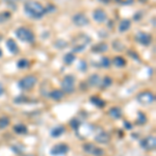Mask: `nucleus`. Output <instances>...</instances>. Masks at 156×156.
Segmentation results:
<instances>
[{"instance_id": "31", "label": "nucleus", "mask_w": 156, "mask_h": 156, "mask_svg": "<svg viewBox=\"0 0 156 156\" xmlns=\"http://www.w3.org/2000/svg\"><path fill=\"white\" fill-rule=\"evenodd\" d=\"M112 65V60H110L109 57L107 56H102V58L100 59V66L102 68H108Z\"/></svg>"}, {"instance_id": "42", "label": "nucleus", "mask_w": 156, "mask_h": 156, "mask_svg": "<svg viewBox=\"0 0 156 156\" xmlns=\"http://www.w3.org/2000/svg\"><path fill=\"white\" fill-rule=\"evenodd\" d=\"M99 1H101L102 3H104V4H108V3H109L110 0H99Z\"/></svg>"}, {"instance_id": "15", "label": "nucleus", "mask_w": 156, "mask_h": 156, "mask_svg": "<svg viewBox=\"0 0 156 156\" xmlns=\"http://www.w3.org/2000/svg\"><path fill=\"white\" fill-rule=\"evenodd\" d=\"M48 95L52 100H54V101H60V100H62L65 98V93L62 92V90H58V89L52 90L51 92H49Z\"/></svg>"}, {"instance_id": "28", "label": "nucleus", "mask_w": 156, "mask_h": 156, "mask_svg": "<svg viewBox=\"0 0 156 156\" xmlns=\"http://www.w3.org/2000/svg\"><path fill=\"white\" fill-rule=\"evenodd\" d=\"M112 78L110 77V76H105L104 78H103V79L101 80V87H104V89H107V87H109L110 85L112 84Z\"/></svg>"}, {"instance_id": "5", "label": "nucleus", "mask_w": 156, "mask_h": 156, "mask_svg": "<svg viewBox=\"0 0 156 156\" xmlns=\"http://www.w3.org/2000/svg\"><path fill=\"white\" fill-rule=\"evenodd\" d=\"M62 90L65 95H71L75 92V77L73 75H66L60 82Z\"/></svg>"}, {"instance_id": "17", "label": "nucleus", "mask_w": 156, "mask_h": 156, "mask_svg": "<svg viewBox=\"0 0 156 156\" xmlns=\"http://www.w3.org/2000/svg\"><path fill=\"white\" fill-rule=\"evenodd\" d=\"M108 50V45L106 43H99V44H96L92 47V51L96 54L99 53H104Z\"/></svg>"}, {"instance_id": "21", "label": "nucleus", "mask_w": 156, "mask_h": 156, "mask_svg": "<svg viewBox=\"0 0 156 156\" xmlns=\"http://www.w3.org/2000/svg\"><path fill=\"white\" fill-rule=\"evenodd\" d=\"M75 59H76V55L73 53V52H69V53L65 54L64 58H62V62H64L65 65H67V66H71L73 62H75Z\"/></svg>"}, {"instance_id": "32", "label": "nucleus", "mask_w": 156, "mask_h": 156, "mask_svg": "<svg viewBox=\"0 0 156 156\" xmlns=\"http://www.w3.org/2000/svg\"><path fill=\"white\" fill-rule=\"evenodd\" d=\"M9 125V117L0 118V129H5Z\"/></svg>"}, {"instance_id": "11", "label": "nucleus", "mask_w": 156, "mask_h": 156, "mask_svg": "<svg viewBox=\"0 0 156 156\" xmlns=\"http://www.w3.org/2000/svg\"><path fill=\"white\" fill-rule=\"evenodd\" d=\"M93 18L97 23H104L107 20V14L104 9H96L93 12Z\"/></svg>"}, {"instance_id": "41", "label": "nucleus", "mask_w": 156, "mask_h": 156, "mask_svg": "<svg viewBox=\"0 0 156 156\" xmlns=\"http://www.w3.org/2000/svg\"><path fill=\"white\" fill-rule=\"evenodd\" d=\"M3 93H4V87L2 83H0V97L3 95Z\"/></svg>"}, {"instance_id": "43", "label": "nucleus", "mask_w": 156, "mask_h": 156, "mask_svg": "<svg viewBox=\"0 0 156 156\" xmlns=\"http://www.w3.org/2000/svg\"><path fill=\"white\" fill-rule=\"evenodd\" d=\"M2 55H3V52H2V50L0 49V57H2Z\"/></svg>"}, {"instance_id": "20", "label": "nucleus", "mask_w": 156, "mask_h": 156, "mask_svg": "<svg viewBox=\"0 0 156 156\" xmlns=\"http://www.w3.org/2000/svg\"><path fill=\"white\" fill-rule=\"evenodd\" d=\"M90 101L92 104H94L95 106L99 107V108H103L106 105V103H105L104 100L102 99V98L98 97V96H92L90 98Z\"/></svg>"}, {"instance_id": "44", "label": "nucleus", "mask_w": 156, "mask_h": 156, "mask_svg": "<svg viewBox=\"0 0 156 156\" xmlns=\"http://www.w3.org/2000/svg\"><path fill=\"white\" fill-rule=\"evenodd\" d=\"M23 156H36V155H34V154H26V155H23Z\"/></svg>"}, {"instance_id": "34", "label": "nucleus", "mask_w": 156, "mask_h": 156, "mask_svg": "<svg viewBox=\"0 0 156 156\" xmlns=\"http://www.w3.org/2000/svg\"><path fill=\"white\" fill-rule=\"evenodd\" d=\"M78 69L81 72H87V62H85L84 59H81L79 62V65H78Z\"/></svg>"}, {"instance_id": "39", "label": "nucleus", "mask_w": 156, "mask_h": 156, "mask_svg": "<svg viewBox=\"0 0 156 156\" xmlns=\"http://www.w3.org/2000/svg\"><path fill=\"white\" fill-rule=\"evenodd\" d=\"M55 9H56V7H55V5H53V4H49L48 6L45 7L46 14H47V12H52V11H55Z\"/></svg>"}, {"instance_id": "38", "label": "nucleus", "mask_w": 156, "mask_h": 156, "mask_svg": "<svg viewBox=\"0 0 156 156\" xmlns=\"http://www.w3.org/2000/svg\"><path fill=\"white\" fill-rule=\"evenodd\" d=\"M143 12L142 11H138L136 14H134V16H133V19H134V21H140V19H142L143 17Z\"/></svg>"}, {"instance_id": "13", "label": "nucleus", "mask_w": 156, "mask_h": 156, "mask_svg": "<svg viewBox=\"0 0 156 156\" xmlns=\"http://www.w3.org/2000/svg\"><path fill=\"white\" fill-rule=\"evenodd\" d=\"M101 80H102V78L100 77V75L95 73V74H92L89 77V79H87V84L92 87H100V84H101Z\"/></svg>"}, {"instance_id": "3", "label": "nucleus", "mask_w": 156, "mask_h": 156, "mask_svg": "<svg viewBox=\"0 0 156 156\" xmlns=\"http://www.w3.org/2000/svg\"><path fill=\"white\" fill-rule=\"evenodd\" d=\"M15 34H16V37H18L20 41L24 43L32 44L36 41V36H34V31L31 29L27 28V27H19V28L16 29Z\"/></svg>"}, {"instance_id": "16", "label": "nucleus", "mask_w": 156, "mask_h": 156, "mask_svg": "<svg viewBox=\"0 0 156 156\" xmlns=\"http://www.w3.org/2000/svg\"><path fill=\"white\" fill-rule=\"evenodd\" d=\"M6 47L7 49H9V51L11 52L12 54L16 55L19 53V47L18 45H17V43L15 42V40L12 39H9L6 41Z\"/></svg>"}, {"instance_id": "23", "label": "nucleus", "mask_w": 156, "mask_h": 156, "mask_svg": "<svg viewBox=\"0 0 156 156\" xmlns=\"http://www.w3.org/2000/svg\"><path fill=\"white\" fill-rule=\"evenodd\" d=\"M12 129H14V131L16 132L17 134H26V133L28 132V129H27V127L25 126L24 124L15 125V126L12 127Z\"/></svg>"}, {"instance_id": "22", "label": "nucleus", "mask_w": 156, "mask_h": 156, "mask_svg": "<svg viewBox=\"0 0 156 156\" xmlns=\"http://www.w3.org/2000/svg\"><path fill=\"white\" fill-rule=\"evenodd\" d=\"M112 64H114L115 66L118 67V68H123V67L126 66L127 62H126V59H125L124 57H122V56H115V58L112 60Z\"/></svg>"}, {"instance_id": "37", "label": "nucleus", "mask_w": 156, "mask_h": 156, "mask_svg": "<svg viewBox=\"0 0 156 156\" xmlns=\"http://www.w3.org/2000/svg\"><path fill=\"white\" fill-rule=\"evenodd\" d=\"M128 55H129L130 57H132L133 59L140 60V56H138V54L136 53V52H134V51H131V50H128Z\"/></svg>"}, {"instance_id": "25", "label": "nucleus", "mask_w": 156, "mask_h": 156, "mask_svg": "<svg viewBox=\"0 0 156 156\" xmlns=\"http://www.w3.org/2000/svg\"><path fill=\"white\" fill-rule=\"evenodd\" d=\"M96 147L97 146H95L93 143H85V144H83V146H82V149H83V151L87 154L93 155V152H94Z\"/></svg>"}, {"instance_id": "10", "label": "nucleus", "mask_w": 156, "mask_h": 156, "mask_svg": "<svg viewBox=\"0 0 156 156\" xmlns=\"http://www.w3.org/2000/svg\"><path fill=\"white\" fill-rule=\"evenodd\" d=\"M72 21L76 26L78 27H83L90 24V20L83 12H77L72 17Z\"/></svg>"}, {"instance_id": "33", "label": "nucleus", "mask_w": 156, "mask_h": 156, "mask_svg": "<svg viewBox=\"0 0 156 156\" xmlns=\"http://www.w3.org/2000/svg\"><path fill=\"white\" fill-rule=\"evenodd\" d=\"M54 46H55V48H57V49H64L68 46V43L66 41H64V40H57V41L54 43Z\"/></svg>"}, {"instance_id": "24", "label": "nucleus", "mask_w": 156, "mask_h": 156, "mask_svg": "<svg viewBox=\"0 0 156 156\" xmlns=\"http://www.w3.org/2000/svg\"><path fill=\"white\" fill-rule=\"evenodd\" d=\"M148 122V118L146 114H144L143 112L138 110L137 112V118H136V124L137 125H145Z\"/></svg>"}, {"instance_id": "35", "label": "nucleus", "mask_w": 156, "mask_h": 156, "mask_svg": "<svg viewBox=\"0 0 156 156\" xmlns=\"http://www.w3.org/2000/svg\"><path fill=\"white\" fill-rule=\"evenodd\" d=\"M15 102L18 103V104H23V103H27V102H28V99H27V98L25 97L24 95H21V96L17 97L16 99H15Z\"/></svg>"}, {"instance_id": "7", "label": "nucleus", "mask_w": 156, "mask_h": 156, "mask_svg": "<svg viewBox=\"0 0 156 156\" xmlns=\"http://www.w3.org/2000/svg\"><path fill=\"white\" fill-rule=\"evenodd\" d=\"M70 151V147L65 143H58L54 145L50 150V154L52 156H64Z\"/></svg>"}, {"instance_id": "14", "label": "nucleus", "mask_w": 156, "mask_h": 156, "mask_svg": "<svg viewBox=\"0 0 156 156\" xmlns=\"http://www.w3.org/2000/svg\"><path fill=\"white\" fill-rule=\"evenodd\" d=\"M108 115H109L112 119L114 120H119L123 117V112L120 107L118 106H114L112 107L109 110H108Z\"/></svg>"}, {"instance_id": "45", "label": "nucleus", "mask_w": 156, "mask_h": 156, "mask_svg": "<svg viewBox=\"0 0 156 156\" xmlns=\"http://www.w3.org/2000/svg\"><path fill=\"white\" fill-rule=\"evenodd\" d=\"M140 2H143V3H145V2H147V0H140Z\"/></svg>"}, {"instance_id": "26", "label": "nucleus", "mask_w": 156, "mask_h": 156, "mask_svg": "<svg viewBox=\"0 0 156 156\" xmlns=\"http://www.w3.org/2000/svg\"><path fill=\"white\" fill-rule=\"evenodd\" d=\"M12 19V12L9 11H4L0 12V23H5Z\"/></svg>"}, {"instance_id": "36", "label": "nucleus", "mask_w": 156, "mask_h": 156, "mask_svg": "<svg viewBox=\"0 0 156 156\" xmlns=\"http://www.w3.org/2000/svg\"><path fill=\"white\" fill-rule=\"evenodd\" d=\"M105 154V151L100 147H96L93 152V156H103Z\"/></svg>"}, {"instance_id": "18", "label": "nucleus", "mask_w": 156, "mask_h": 156, "mask_svg": "<svg viewBox=\"0 0 156 156\" xmlns=\"http://www.w3.org/2000/svg\"><path fill=\"white\" fill-rule=\"evenodd\" d=\"M65 130H66V129H65L64 125H58V126L52 128L51 132H50V135H51L52 137H54V138H57V137H59L60 135L64 134Z\"/></svg>"}, {"instance_id": "40", "label": "nucleus", "mask_w": 156, "mask_h": 156, "mask_svg": "<svg viewBox=\"0 0 156 156\" xmlns=\"http://www.w3.org/2000/svg\"><path fill=\"white\" fill-rule=\"evenodd\" d=\"M124 127L126 128L127 130H131L132 129V125L130 124L129 122H127V121H125V122H124Z\"/></svg>"}, {"instance_id": "1", "label": "nucleus", "mask_w": 156, "mask_h": 156, "mask_svg": "<svg viewBox=\"0 0 156 156\" xmlns=\"http://www.w3.org/2000/svg\"><path fill=\"white\" fill-rule=\"evenodd\" d=\"M24 12L28 17L32 19L39 20L46 15L45 7L40 2L34 0H29L24 3Z\"/></svg>"}, {"instance_id": "12", "label": "nucleus", "mask_w": 156, "mask_h": 156, "mask_svg": "<svg viewBox=\"0 0 156 156\" xmlns=\"http://www.w3.org/2000/svg\"><path fill=\"white\" fill-rule=\"evenodd\" d=\"M112 140V136L110 134L106 131H101L98 134H96L95 136V142L98 143V144H108Z\"/></svg>"}, {"instance_id": "46", "label": "nucleus", "mask_w": 156, "mask_h": 156, "mask_svg": "<svg viewBox=\"0 0 156 156\" xmlns=\"http://www.w3.org/2000/svg\"><path fill=\"white\" fill-rule=\"evenodd\" d=\"M115 1H117V2H120V1H121V0H115Z\"/></svg>"}, {"instance_id": "19", "label": "nucleus", "mask_w": 156, "mask_h": 156, "mask_svg": "<svg viewBox=\"0 0 156 156\" xmlns=\"http://www.w3.org/2000/svg\"><path fill=\"white\" fill-rule=\"evenodd\" d=\"M131 27V20L130 19H123L119 24V31L120 32H126L127 30L130 29Z\"/></svg>"}, {"instance_id": "8", "label": "nucleus", "mask_w": 156, "mask_h": 156, "mask_svg": "<svg viewBox=\"0 0 156 156\" xmlns=\"http://www.w3.org/2000/svg\"><path fill=\"white\" fill-rule=\"evenodd\" d=\"M134 41L143 46H149L152 43V36L148 32L145 31H138L134 37Z\"/></svg>"}, {"instance_id": "29", "label": "nucleus", "mask_w": 156, "mask_h": 156, "mask_svg": "<svg viewBox=\"0 0 156 156\" xmlns=\"http://www.w3.org/2000/svg\"><path fill=\"white\" fill-rule=\"evenodd\" d=\"M112 48L115 50V51H119V52L123 51V50L125 49V46L123 45V43L121 41H119V40H115V41L112 42Z\"/></svg>"}, {"instance_id": "4", "label": "nucleus", "mask_w": 156, "mask_h": 156, "mask_svg": "<svg viewBox=\"0 0 156 156\" xmlns=\"http://www.w3.org/2000/svg\"><path fill=\"white\" fill-rule=\"evenodd\" d=\"M37 83V77L36 75H26L22 77L18 82V87L22 90H31Z\"/></svg>"}, {"instance_id": "27", "label": "nucleus", "mask_w": 156, "mask_h": 156, "mask_svg": "<svg viewBox=\"0 0 156 156\" xmlns=\"http://www.w3.org/2000/svg\"><path fill=\"white\" fill-rule=\"evenodd\" d=\"M80 125H81V121L79 119L73 118V119L70 121V126H71L72 129L75 130V131H78V130L80 129Z\"/></svg>"}, {"instance_id": "6", "label": "nucleus", "mask_w": 156, "mask_h": 156, "mask_svg": "<svg viewBox=\"0 0 156 156\" xmlns=\"http://www.w3.org/2000/svg\"><path fill=\"white\" fill-rule=\"evenodd\" d=\"M136 101L142 105H151L155 102V94L151 90H143L136 95Z\"/></svg>"}, {"instance_id": "30", "label": "nucleus", "mask_w": 156, "mask_h": 156, "mask_svg": "<svg viewBox=\"0 0 156 156\" xmlns=\"http://www.w3.org/2000/svg\"><path fill=\"white\" fill-rule=\"evenodd\" d=\"M30 66V62L28 59L26 58H21L20 60H18V62H17V67L19 68V69H26V68H28Z\"/></svg>"}, {"instance_id": "9", "label": "nucleus", "mask_w": 156, "mask_h": 156, "mask_svg": "<svg viewBox=\"0 0 156 156\" xmlns=\"http://www.w3.org/2000/svg\"><path fill=\"white\" fill-rule=\"evenodd\" d=\"M140 147L146 151H153L156 148V138L154 135H148L140 140Z\"/></svg>"}, {"instance_id": "2", "label": "nucleus", "mask_w": 156, "mask_h": 156, "mask_svg": "<svg viewBox=\"0 0 156 156\" xmlns=\"http://www.w3.org/2000/svg\"><path fill=\"white\" fill-rule=\"evenodd\" d=\"M90 43V37L87 34H80L75 37L72 42L73 45V53L81 52L87 48V46Z\"/></svg>"}]
</instances>
